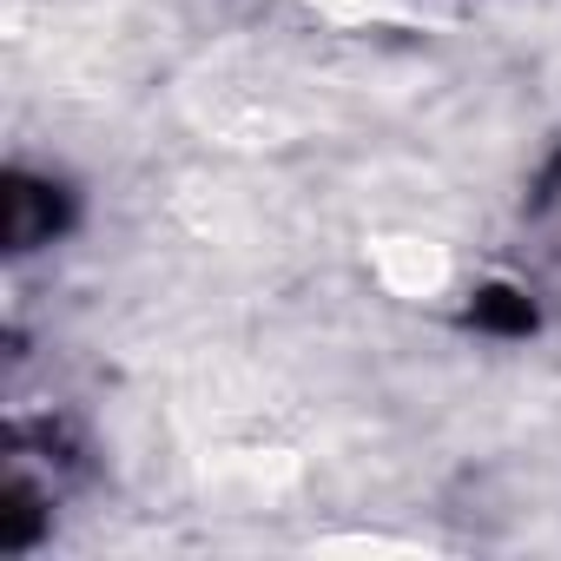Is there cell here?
<instances>
[{"mask_svg": "<svg viewBox=\"0 0 561 561\" xmlns=\"http://www.w3.org/2000/svg\"><path fill=\"white\" fill-rule=\"evenodd\" d=\"M462 324L476 337H495V344H522L541 331V305L528 285H515V277H489V285H476L462 298Z\"/></svg>", "mask_w": 561, "mask_h": 561, "instance_id": "7a4b0ae2", "label": "cell"}, {"mask_svg": "<svg viewBox=\"0 0 561 561\" xmlns=\"http://www.w3.org/2000/svg\"><path fill=\"white\" fill-rule=\"evenodd\" d=\"M522 225H528V238H535L548 257H561V146H554V152L541 159V172L528 179Z\"/></svg>", "mask_w": 561, "mask_h": 561, "instance_id": "3957f363", "label": "cell"}, {"mask_svg": "<svg viewBox=\"0 0 561 561\" xmlns=\"http://www.w3.org/2000/svg\"><path fill=\"white\" fill-rule=\"evenodd\" d=\"M80 218V192L60 172H34V165H8V192H0V238L8 257H34L47 244H60Z\"/></svg>", "mask_w": 561, "mask_h": 561, "instance_id": "6da1fadb", "label": "cell"}]
</instances>
